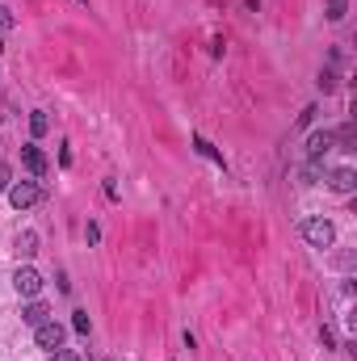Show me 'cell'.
<instances>
[{
  "instance_id": "15",
  "label": "cell",
  "mask_w": 357,
  "mask_h": 361,
  "mask_svg": "<svg viewBox=\"0 0 357 361\" xmlns=\"http://www.w3.org/2000/svg\"><path fill=\"white\" fill-rule=\"evenodd\" d=\"M320 88H324V92H332V88H336V76H332V72H324V76H320Z\"/></svg>"
},
{
  "instance_id": "12",
  "label": "cell",
  "mask_w": 357,
  "mask_h": 361,
  "mask_svg": "<svg viewBox=\"0 0 357 361\" xmlns=\"http://www.w3.org/2000/svg\"><path fill=\"white\" fill-rule=\"evenodd\" d=\"M72 328H76L80 336H88V328H93V324H88V311H76V315H72Z\"/></svg>"
},
{
  "instance_id": "8",
  "label": "cell",
  "mask_w": 357,
  "mask_h": 361,
  "mask_svg": "<svg viewBox=\"0 0 357 361\" xmlns=\"http://www.w3.org/2000/svg\"><path fill=\"white\" fill-rule=\"evenodd\" d=\"M21 160H26V168H30L34 177H42V173H46V156H42V151H38L34 143H30V147H21Z\"/></svg>"
},
{
  "instance_id": "9",
  "label": "cell",
  "mask_w": 357,
  "mask_h": 361,
  "mask_svg": "<svg viewBox=\"0 0 357 361\" xmlns=\"http://www.w3.org/2000/svg\"><path fill=\"white\" fill-rule=\"evenodd\" d=\"M332 143H336L340 151H353V143H357V130H353V126H340V130H332Z\"/></svg>"
},
{
  "instance_id": "3",
  "label": "cell",
  "mask_w": 357,
  "mask_h": 361,
  "mask_svg": "<svg viewBox=\"0 0 357 361\" xmlns=\"http://www.w3.org/2000/svg\"><path fill=\"white\" fill-rule=\"evenodd\" d=\"M34 344L46 349V353H59V349H64V328H59L55 320H46L42 328H34Z\"/></svg>"
},
{
  "instance_id": "13",
  "label": "cell",
  "mask_w": 357,
  "mask_h": 361,
  "mask_svg": "<svg viewBox=\"0 0 357 361\" xmlns=\"http://www.w3.org/2000/svg\"><path fill=\"white\" fill-rule=\"evenodd\" d=\"M345 17V0H328V21H340Z\"/></svg>"
},
{
  "instance_id": "5",
  "label": "cell",
  "mask_w": 357,
  "mask_h": 361,
  "mask_svg": "<svg viewBox=\"0 0 357 361\" xmlns=\"http://www.w3.org/2000/svg\"><path fill=\"white\" fill-rule=\"evenodd\" d=\"M332 147H336V143H332V130H316V135L307 139V156H311V160H324Z\"/></svg>"
},
{
  "instance_id": "10",
  "label": "cell",
  "mask_w": 357,
  "mask_h": 361,
  "mask_svg": "<svg viewBox=\"0 0 357 361\" xmlns=\"http://www.w3.org/2000/svg\"><path fill=\"white\" fill-rule=\"evenodd\" d=\"M30 130H34V139H42V135L50 130V118H46L42 110H34V114H30Z\"/></svg>"
},
{
  "instance_id": "16",
  "label": "cell",
  "mask_w": 357,
  "mask_h": 361,
  "mask_svg": "<svg viewBox=\"0 0 357 361\" xmlns=\"http://www.w3.org/2000/svg\"><path fill=\"white\" fill-rule=\"evenodd\" d=\"M50 361H80L76 353H68V349H59V353H50Z\"/></svg>"
},
{
  "instance_id": "14",
  "label": "cell",
  "mask_w": 357,
  "mask_h": 361,
  "mask_svg": "<svg viewBox=\"0 0 357 361\" xmlns=\"http://www.w3.org/2000/svg\"><path fill=\"white\" fill-rule=\"evenodd\" d=\"M9 185H13V168H9V164H5V160H0V193H5V189H9Z\"/></svg>"
},
{
  "instance_id": "4",
  "label": "cell",
  "mask_w": 357,
  "mask_h": 361,
  "mask_svg": "<svg viewBox=\"0 0 357 361\" xmlns=\"http://www.w3.org/2000/svg\"><path fill=\"white\" fill-rule=\"evenodd\" d=\"M13 286H17V294H21V298H34V294L42 290V277H38V269L21 265V269L13 273Z\"/></svg>"
},
{
  "instance_id": "18",
  "label": "cell",
  "mask_w": 357,
  "mask_h": 361,
  "mask_svg": "<svg viewBox=\"0 0 357 361\" xmlns=\"http://www.w3.org/2000/svg\"><path fill=\"white\" fill-rule=\"evenodd\" d=\"M0 50H5V38H0Z\"/></svg>"
},
{
  "instance_id": "1",
  "label": "cell",
  "mask_w": 357,
  "mask_h": 361,
  "mask_svg": "<svg viewBox=\"0 0 357 361\" xmlns=\"http://www.w3.org/2000/svg\"><path fill=\"white\" fill-rule=\"evenodd\" d=\"M5 193H9V202H13V211H30V206L42 202V185H38V181H13Z\"/></svg>"
},
{
  "instance_id": "2",
  "label": "cell",
  "mask_w": 357,
  "mask_h": 361,
  "mask_svg": "<svg viewBox=\"0 0 357 361\" xmlns=\"http://www.w3.org/2000/svg\"><path fill=\"white\" fill-rule=\"evenodd\" d=\"M302 240H307L311 248H332L336 227H332L328 219H307V223H302Z\"/></svg>"
},
{
  "instance_id": "6",
  "label": "cell",
  "mask_w": 357,
  "mask_h": 361,
  "mask_svg": "<svg viewBox=\"0 0 357 361\" xmlns=\"http://www.w3.org/2000/svg\"><path fill=\"white\" fill-rule=\"evenodd\" d=\"M328 185H332L336 193H353V189H357V173H353V168H332V173H328Z\"/></svg>"
},
{
  "instance_id": "11",
  "label": "cell",
  "mask_w": 357,
  "mask_h": 361,
  "mask_svg": "<svg viewBox=\"0 0 357 361\" xmlns=\"http://www.w3.org/2000/svg\"><path fill=\"white\" fill-rule=\"evenodd\" d=\"M17 252H21V256H34V252H38V235H34V231H21V235H17Z\"/></svg>"
},
{
  "instance_id": "17",
  "label": "cell",
  "mask_w": 357,
  "mask_h": 361,
  "mask_svg": "<svg viewBox=\"0 0 357 361\" xmlns=\"http://www.w3.org/2000/svg\"><path fill=\"white\" fill-rule=\"evenodd\" d=\"M9 26H13V13H9L5 5H0V30H9Z\"/></svg>"
},
{
  "instance_id": "7",
  "label": "cell",
  "mask_w": 357,
  "mask_h": 361,
  "mask_svg": "<svg viewBox=\"0 0 357 361\" xmlns=\"http://www.w3.org/2000/svg\"><path fill=\"white\" fill-rule=\"evenodd\" d=\"M46 320H50L46 302H26V306H21V324H30V328H42Z\"/></svg>"
}]
</instances>
